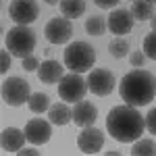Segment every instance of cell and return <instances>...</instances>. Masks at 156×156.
Returning a JSON list of instances; mask_svg holds the SVG:
<instances>
[{"mask_svg":"<svg viewBox=\"0 0 156 156\" xmlns=\"http://www.w3.org/2000/svg\"><path fill=\"white\" fill-rule=\"evenodd\" d=\"M106 129L112 140L129 144L140 140V135L146 129V119L140 115V110L131 104H119L110 108L106 117Z\"/></svg>","mask_w":156,"mask_h":156,"instance_id":"obj_1","label":"cell"},{"mask_svg":"<svg viewBox=\"0 0 156 156\" xmlns=\"http://www.w3.org/2000/svg\"><path fill=\"white\" fill-rule=\"evenodd\" d=\"M119 94L125 104H131L135 108L146 106L156 96V77L150 71L133 69L131 73L123 77L119 85Z\"/></svg>","mask_w":156,"mask_h":156,"instance_id":"obj_2","label":"cell"},{"mask_svg":"<svg viewBox=\"0 0 156 156\" xmlns=\"http://www.w3.org/2000/svg\"><path fill=\"white\" fill-rule=\"evenodd\" d=\"M62 58H65V67L71 69L73 73H85L96 62V50L87 42H73L65 48Z\"/></svg>","mask_w":156,"mask_h":156,"instance_id":"obj_3","label":"cell"},{"mask_svg":"<svg viewBox=\"0 0 156 156\" xmlns=\"http://www.w3.org/2000/svg\"><path fill=\"white\" fill-rule=\"evenodd\" d=\"M4 46L12 56L23 60L25 56L31 54V50L36 48V31L27 25H15L12 29L6 31L4 37Z\"/></svg>","mask_w":156,"mask_h":156,"instance_id":"obj_4","label":"cell"},{"mask_svg":"<svg viewBox=\"0 0 156 156\" xmlns=\"http://www.w3.org/2000/svg\"><path fill=\"white\" fill-rule=\"evenodd\" d=\"M87 94V79L81 77V73H69L62 75V79L58 81V96L65 102H79L83 100Z\"/></svg>","mask_w":156,"mask_h":156,"instance_id":"obj_5","label":"cell"},{"mask_svg":"<svg viewBox=\"0 0 156 156\" xmlns=\"http://www.w3.org/2000/svg\"><path fill=\"white\" fill-rule=\"evenodd\" d=\"M31 96L29 92V83L21 79V77H9L2 81V100L9 106H23Z\"/></svg>","mask_w":156,"mask_h":156,"instance_id":"obj_6","label":"cell"},{"mask_svg":"<svg viewBox=\"0 0 156 156\" xmlns=\"http://www.w3.org/2000/svg\"><path fill=\"white\" fill-rule=\"evenodd\" d=\"M9 15L17 25H29L37 19L40 6H37L36 0H11Z\"/></svg>","mask_w":156,"mask_h":156,"instance_id":"obj_7","label":"cell"},{"mask_svg":"<svg viewBox=\"0 0 156 156\" xmlns=\"http://www.w3.org/2000/svg\"><path fill=\"white\" fill-rule=\"evenodd\" d=\"M44 36L48 40L50 44H67L73 36V25L69 19H65V17H54V19H50L46 27H44Z\"/></svg>","mask_w":156,"mask_h":156,"instance_id":"obj_8","label":"cell"},{"mask_svg":"<svg viewBox=\"0 0 156 156\" xmlns=\"http://www.w3.org/2000/svg\"><path fill=\"white\" fill-rule=\"evenodd\" d=\"M115 83H117V79H115L112 71H108V69H92L90 71L87 90L92 94H96V96H108V94H112Z\"/></svg>","mask_w":156,"mask_h":156,"instance_id":"obj_9","label":"cell"},{"mask_svg":"<svg viewBox=\"0 0 156 156\" xmlns=\"http://www.w3.org/2000/svg\"><path fill=\"white\" fill-rule=\"evenodd\" d=\"M77 146L83 154H98L104 146V133L98 127H83V131L77 135Z\"/></svg>","mask_w":156,"mask_h":156,"instance_id":"obj_10","label":"cell"},{"mask_svg":"<svg viewBox=\"0 0 156 156\" xmlns=\"http://www.w3.org/2000/svg\"><path fill=\"white\" fill-rule=\"evenodd\" d=\"M50 135H52V125H50L48 121H44V119L27 121V125H25V137H27V142H31V144H36V146H42L50 140Z\"/></svg>","mask_w":156,"mask_h":156,"instance_id":"obj_11","label":"cell"},{"mask_svg":"<svg viewBox=\"0 0 156 156\" xmlns=\"http://www.w3.org/2000/svg\"><path fill=\"white\" fill-rule=\"evenodd\" d=\"M133 15L131 11H127V9H115V11L110 12V17H108V29L112 31V34H117V36H123V34H129L133 29Z\"/></svg>","mask_w":156,"mask_h":156,"instance_id":"obj_12","label":"cell"},{"mask_svg":"<svg viewBox=\"0 0 156 156\" xmlns=\"http://www.w3.org/2000/svg\"><path fill=\"white\" fill-rule=\"evenodd\" d=\"M98 119V108L96 104L87 102V100H79L73 106V123L79 127H90L94 125V121Z\"/></svg>","mask_w":156,"mask_h":156,"instance_id":"obj_13","label":"cell"},{"mask_svg":"<svg viewBox=\"0 0 156 156\" xmlns=\"http://www.w3.org/2000/svg\"><path fill=\"white\" fill-rule=\"evenodd\" d=\"M65 75V67L60 65L58 60L46 58L44 62H40V69H37V77L42 83H56L62 79Z\"/></svg>","mask_w":156,"mask_h":156,"instance_id":"obj_14","label":"cell"},{"mask_svg":"<svg viewBox=\"0 0 156 156\" xmlns=\"http://www.w3.org/2000/svg\"><path fill=\"white\" fill-rule=\"evenodd\" d=\"M25 140H27L25 131L17 129V127H4L2 129V137H0V144H2L4 152H19L23 148Z\"/></svg>","mask_w":156,"mask_h":156,"instance_id":"obj_15","label":"cell"},{"mask_svg":"<svg viewBox=\"0 0 156 156\" xmlns=\"http://www.w3.org/2000/svg\"><path fill=\"white\" fill-rule=\"evenodd\" d=\"M48 117H50V123L52 125H56V127H62V125H67V123H71L73 121V110L67 104H54V106L48 108Z\"/></svg>","mask_w":156,"mask_h":156,"instance_id":"obj_16","label":"cell"},{"mask_svg":"<svg viewBox=\"0 0 156 156\" xmlns=\"http://www.w3.org/2000/svg\"><path fill=\"white\" fill-rule=\"evenodd\" d=\"M131 15L135 21H150L154 17V4L150 0H133Z\"/></svg>","mask_w":156,"mask_h":156,"instance_id":"obj_17","label":"cell"},{"mask_svg":"<svg viewBox=\"0 0 156 156\" xmlns=\"http://www.w3.org/2000/svg\"><path fill=\"white\" fill-rule=\"evenodd\" d=\"M58 6L67 19H77L85 12V0H60Z\"/></svg>","mask_w":156,"mask_h":156,"instance_id":"obj_18","label":"cell"},{"mask_svg":"<svg viewBox=\"0 0 156 156\" xmlns=\"http://www.w3.org/2000/svg\"><path fill=\"white\" fill-rule=\"evenodd\" d=\"M27 106L31 112H36V115H42V112H46L50 108V98L48 94H44V92H36V94H31L29 100H27Z\"/></svg>","mask_w":156,"mask_h":156,"instance_id":"obj_19","label":"cell"},{"mask_svg":"<svg viewBox=\"0 0 156 156\" xmlns=\"http://www.w3.org/2000/svg\"><path fill=\"white\" fill-rule=\"evenodd\" d=\"M133 156H156V144L154 140H135L131 148Z\"/></svg>","mask_w":156,"mask_h":156,"instance_id":"obj_20","label":"cell"},{"mask_svg":"<svg viewBox=\"0 0 156 156\" xmlns=\"http://www.w3.org/2000/svg\"><path fill=\"white\" fill-rule=\"evenodd\" d=\"M108 52H110L112 58H125L129 54V42L125 37H115L108 44Z\"/></svg>","mask_w":156,"mask_h":156,"instance_id":"obj_21","label":"cell"},{"mask_svg":"<svg viewBox=\"0 0 156 156\" xmlns=\"http://www.w3.org/2000/svg\"><path fill=\"white\" fill-rule=\"evenodd\" d=\"M85 31H87L90 36H102V34L106 31V21H104L102 17H90V19L85 21Z\"/></svg>","mask_w":156,"mask_h":156,"instance_id":"obj_22","label":"cell"},{"mask_svg":"<svg viewBox=\"0 0 156 156\" xmlns=\"http://www.w3.org/2000/svg\"><path fill=\"white\" fill-rule=\"evenodd\" d=\"M144 54L148 58L156 60V29H152V34L144 37Z\"/></svg>","mask_w":156,"mask_h":156,"instance_id":"obj_23","label":"cell"},{"mask_svg":"<svg viewBox=\"0 0 156 156\" xmlns=\"http://www.w3.org/2000/svg\"><path fill=\"white\" fill-rule=\"evenodd\" d=\"M11 52L4 48V50H0V73L2 75H6V71L11 69Z\"/></svg>","mask_w":156,"mask_h":156,"instance_id":"obj_24","label":"cell"},{"mask_svg":"<svg viewBox=\"0 0 156 156\" xmlns=\"http://www.w3.org/2000/svg\"><path fill=\"white\" fill-rule=\"evenodd\" d=\"M146 119V129L152 133V135H156V106L150 108V112L144 117Z\"/></svg>","mask_w":156,"mask_h":156,"instance_id":"obj_25","label":"cell"},{"mask_svg":"<svg viewBox=\"0 0 156 156\" xmlns=\"http://www.w3.org/2000/svg\"><path fill=\"white\" fill-rule=\"evenodd\" d=\"M23 69L25 71H36V69H40V60L36 58V56H31V54H29V56H25L23 58Z\"/></svg>","mask_w":156,"mask_h":156,"instance_id":"obj_26","label":"cell"},{"mask_svg":"<svg viewBox=\"0 0 156 156\" xmlns=\"http://www.w3.org/2000/svg\"><path fill=\"white\" fill-rule=\"evenodd\" d=\"M129 60H131L133 67H144L146 54H144V52H140V50H135V52H131V54H129Z\"/></svg>","mask_w":156,"mask_h":156,"instance_id":"obj_27","label":"cell"},{"mask_svg":"<svg viewBox=\"0 0 156 156\" xmlns=\"http://www.w3.org/2000/svg\"><path fill=\"white\" fill-rule=\"evenodd\" d=\"M94 2H96V6H100V9H115L119 4V0H94Z\"/></svg>","mask_w":156,"mask_h":156,"instance_id":"obj_28","label":"cell"},{"mask_svg":"<svg viewBox=\"0 0 156 156\" xmlns=\"http://www.w3.org/2000/svg\"><path fill=\"white\" fill-rule=\"evenodd\" d=\"M17 154L25 156V154H40V152H37V150H34V148H23V150H19Z\"/></svg>","mask_w":156,"mask_h":156,"instance_id":"obj_29","label":"cell"},{"mask_svg":"<svg viewBox=\"0 0 156 156\" xmlns=\"http://www.w3.org/2000/svg\"><path fill=\"white\" fill-rule=\"evenodd\" d=\"M150 25H152V29H156V15L152 17V19H150Z\"/></svg>","mask_w":156,"mask_h":156,"instance_id":"obj_30","label":"cell"},{"mask_svg":"<svg viewBox=\"0 0 156 156\" xmlns=\"http://www.w3.org/2000/svg\"><path fill=\"white\" fill-rule=\"evenodd\" d=\"M44 2H46V4H50V6H54L56 2H60V0H44Z\"/></svg>","mask_w":156,"mask_h":156,"instance_id":"obj_31","label":"cell"},{"mask_svg":"<svg viewBox=\"0 0 156 156\" xmlns=\"http://www.w3.org/2000/svg\"><path fill=\"white\" fill-rule=\"evenodd\" d=\"M150 2H152V4H156V0H150Z\"/></svg>","mask_w":156,"mask_h":156,"instance_id":"obj_32","label":"cell"}]
</instances>
